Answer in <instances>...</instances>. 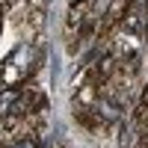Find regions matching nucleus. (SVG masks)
Wrapping results in <instances>:
<instances>
[{
  "label": "nucleus",
  "instance_id": "obj_1",
  "mask_svg": "<svg viewBox=\"0 0 148 148\" xmlns=\"http://www.w3.org/2000/svg\"><path fill=\"white\" fill-rule=\"evenodd\" d=\"M42 65V53L36 51V45L24 42L21 47H15L0 65V86L3 89H18L24 86Z\"/></svg>",
  "mask_w": 148,
  "mask_h": 148
},
{
  "label": "nucleus",
  "instance_id": "obj_2",
  "mask_svg": "<svg viewBox=\"0 0 148 148\" xmlns=\"http://www.w3.org/2000/svg\"><path fill=\"white\" fill-rule=\"evenodd\" d=\"M12 148H39V142H36L33 136H21V139L12 145Z\"/></svg>",
  "mask_w": 148,
  "mask_h": 148
},
{
  "label": "nucleus",
  "instance_id": "obj_3",
  "mask_svg": "<svg viewBox=\"0 0 148 148\" xmlns=\"http://www.w3.org/2000/svg\"><path fill=\"white\" fill-rule=\"evenodd\" d=\"M0 18H3V6H0Z\"/></svg>",
  "mask_w": 148,
  "mask_h": 148
}]
</instances>
